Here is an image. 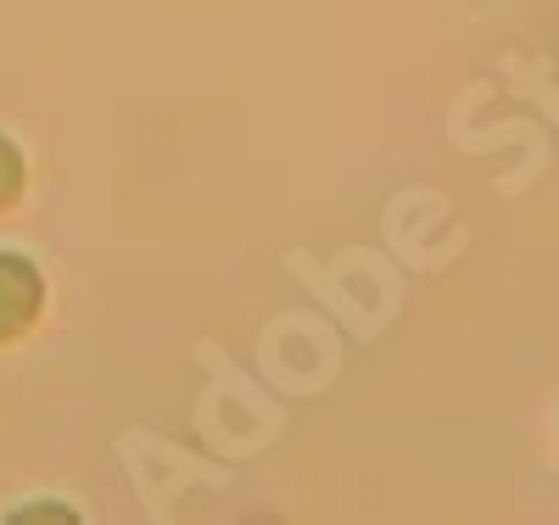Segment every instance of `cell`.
Wrapping results in <instances>:
<instances>
[{"mask_svg": "<svg viewBox=\"0 0 559 525\" xmlns=\"http://www.w3.org/2000/svg\"><path fill=\"white\" fill-rule=\"evenodd\" d=\"M45 308V279L23 252H0V342H17L34 330Z\"/></svg>", "mask_w": 559, "mask_h": 525, "instance_id": "1", "label": "cell"}, {"mask_svg": "<svg viewBox=\"0 0 559 525\" xmlns=\"http://www.w3.org/2000/svg\"><path fill=\"white\" fill-rule=\"evenodd\" d=\"M17 196H23V152L0 134V213L17 207Z\"/></svg>", "mask_w": 559, "mask_h": 525, "instance_id": "2", "label": "cell"}, {"mask_svg": "<svg viewBox=\"0 0 559 525\" xmlns=\"http://www.w3.org/2000/svg\"><path fill=\"white\" fill-rule=\"evenodd\" d=\"M12 520H17V525H28V520H73V509H62V503H34V509H17Z\"/></svg>", "mask_w": 559, "mask_h": 525, "instance_id": "3", "label": "cell"}]
</instances>
